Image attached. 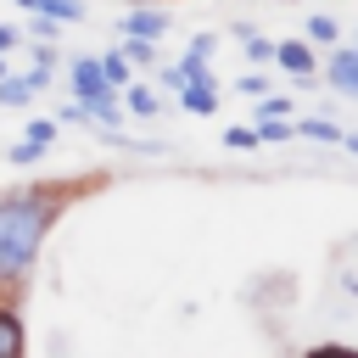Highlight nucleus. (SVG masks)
<instances>
[{"label":"nucleus","mask_w":358,"mask_h":358,"mask_svg":"<svg viewBox=\"0 0 358 358\" xmlns=\"http://www.w3.org/2000/svg\"><path fill=\"white\" fill-rule=\"evenodd\" d=\"M62 207H67L62 190H28L22 185V190L0 196V291H17L34 274V263L45 252V235L56 229Z\"/></svg>","instance_id":"1"},{"label":"nucleus","mask_w":358,"mask_h":358,"mask_svg":"<svg viewBox=\"0 0 358 358\" xmlns=\"http://www.w3.org/2000/svg\"><path fill=\"white\" fill-rule=\"evenodd\" d=\"M45 90H50V78L34 73V67H28V73H11V67L0 73V106H6V112H28Z\"/></svg>","instance_id":"2"},{"label":"nucleus","mask_w":358,"mask_h":358,"mask_svg":"<svg viewBox=\"0 0 358 358\" xmlns=\"http://www.w3.org/2000/svg\"><path fill=\"white\" fill-rule=\"evenodd\" d=\"M319 78H324L336 95L358 101V50H352V45H347V50H341V45H330V56L319 62Z\"/></svg>","instance_id":"3"},{"label":"nucleus","mask_w":358,"mask_h":358,"mask_svg":"<svg viewBox=\"0 0 358 358\" xmlns=\"http://www.w3.org/2000/svg\"><path fill=\"white\" fill-rule=\"evenodd\" d=\"M173 28V17L157 6V0H140V6H129L123 17H117V34H134V39H162Z\"/></svg>","instance_id":"4"},{"label":"nucleus","mask_w":358,"mask_h":358,"mask_svg":"<svg viewBox=\"0 0 358 358\" xmlns=\"http://www.w3.org/2000/svg\"><path fill=\"white\" fill-rule=\"evenodd\" d=\"M173 101L190 112V117H218V73H201V78H185L179 90H173Z\"/></svg>","instance_id":"5"},{"label":"nucleus","mask_w":358,"mask_h":358,"mask_svg":"<svg viewBox=\"0 0 358 358\" xmlns=\"http://www.w3.org/2000/svg\"><path fill=\"white\" fill-rule=\"evenodd\" d=\"M274 67L291 78H319V50L296 34V39H274Z\"/></svg>","instance_id":"6"},{"label":"nucleus","mask_w":358,"mask_h":358,"mask_svg":"<svg viewBox=\"0 0 358 358\" xmlns=\"http://www.w3.org/2000/svg\"><path fill=\"white\" fill-rule=\"evenodd\" d=\"M117 101H123V117H162V90L157 84H145V78H129L123 90H117Z\"/></svg>","instance_id":"7"},{"label":"nucleus","mask_w":358,"mask_h":358,"mask_svg":"<svg viewBox=\"0 0 358 358\" xmlns=\"http://www.w3.org/2000/svg\"><path fill=\"white\" fill-rule=\"evenodd\" d=\"M341 134H347V129H341L336 117H324V112H308V117H296V123H291V140H308L313 151L341 145Z\"/></svg>","instance_id":"8"},{"label":"nucleus","mask_w":358,"mask_h":358,"mask_svg":"<svg viewBox=\"0 0 358 358\" xmlns=\"http://www.w3.org/2000/svg\"><path fill=\"white\" fill-rule=\"evenodd\" d=\"M22 347H28V330H22L17 308H11V302H0V358H17Z\"/></svg>","instance_id":"9"},{"label":"nucleus","mask_w":358,"mask_h":358,"mask_svg":"<svg viewBox=\"0 0 358 358\" xmlns=\"http://www.w3.org/2000/svg\"><path fill=\"white\" fill-rule=\"evenodd\" d=\"M302 39H308V45H319V50H330V45H341V22H336V17H324V11H308Z\"/></svg>","instance_id":"10"},{"label":"nucleus","mask_w":358,"mask_h":358,"mask_svg":"<svg viewBox=\"0 0 358 358\" xmlns=\"http://www.w3.org/2000/svg\"><path fill=\"white\" fill-rule=\"evenodd\" d=\"M28 11H45V17H56V22H67V28H78V22H90V6H84V0H34Z\"/></svg>","instance_id":"11"},{"label":"nucleus","mask_w":358,"mask_h":358,"mask_svg":"<svg viewBox=\"0 0 358 358\" xmlns=\"http://www.w3.org/2000/svg\"><path fill=\"white\" fill-rule=\"evenodd\" d=\"M123 56H129V67H140V73H151L157 67V39H134V34H123V45H117Z\"/></svg>","instance_id":"12"},{"label":"nucleus","mask_w":358,"mask_h":358,"mask_svg":"<svg viewBox=\"0 0 358 358\" xmlns=\"http://www.w3.org/2000/svg\"><path fill=\"white\" fill-rule=\"evenodd\" d=\"M95 62H101V73H106V84H117V90H123V84L134 78V67H129V56H123V50H101Z\"/></svg>","instance_id":"13"},{"label":"nucleus","mask_w":358,"mask_h":358,"mask_svg":"<svg viewBox=\"0 0 358 358\" xmlns=\"http://www.w3.org/2000/svg\"><path fill=\"white\" fill-rule=\"evenodd\" d=\"M257 129V145H285L291 140V117H252Z\"/></svg>","instance_id":"14"},{"label":"nucleus","mask_w":358,"mask_h":358,"mask_svg":"<svg viewBox=\"0 0 358 358\" xmlns=\"http://www.w3.org/2000/svg\"><path fill=\"white\" fill-rule=\"evenodd\" d=\"M45 151H50V145H39V140L22 134L17 145H6V162H11V168H34V162H45Z\"/></svg>","instance_id":"15"},{"label":"nucleus","mask_w":358,"mask_h":358,"mask_svg":"<svg viewBox=\"0 0 358 358\" xmlns=\"http://www.w3.org/2000/svg\"><path fill=\"white\" fill-rule=\"evenodd\" d=\"M241 45H246V62H252V67H274V39H268V34H257V28H252Z\"/></svg>","instance_id":"16"},{"label":"nucleus","mask_w":358,"mask_h":358,"mask_svg":"<svg viewBox=\"0 0 358 358\" xmlns=\"http://www.w3.org/2000/svg\"><path fill=\"white\" fill-rule=\"evenodd\" d=\"M62 28H67V22H56V17H45V11H28L22 39H62Z\"/></svg>","instance_id":"17"},{"label":"nucleus","mask_w":358,"mask_h":358,"mask_svg":"<svg viewBox=\"0 0 358 358\" xmlns=\"http://www.w3.org/2000/svg\"><path fill=\"white\" fill-rule=\"evenodd\" d=\"M224 151H257V129L252 123H229L224 129Z\"/></svg>","instance_id":"18"},{"label":"nucleus","mask_w":358,"mask_h":358,"mask_svg":"<svg viewBox=\"0 0 358 358\" xmlns=\"http://www.w3.org/2000/svg\"><path fill=\"white\" fill-rule=\"evenodd\" d=\"M28 140H39V145H56V134H62V123L56 117H28V129H22Z\"/></svg>","instance_id":"19"},{"label":"nucleus","mask_w":358,"mask_h":358,"mask_svg":"<svg viewBox=\"0 0 358 358\" xmlns=\"http://www.w3.org/2000/svg\"><path fill=\"white\" fill-rule=\"evenodd\" d=\"M218 45H224V39H218L213 28H201V34H190V56H201V62H213V56H218Z\"/></svg>","instance_id":"20"},{"label":"nucleus","mask_w":358,"mask_h":358,"mask_svg":"<svg viewBox=\"0 0 358 358\" xmlns=\"http://www.w3.org/2000/svg\"><path fill=\"white\" fill-rule=\"evenodd\" d=\"M235 90H241V95H252V101H257V95H263V90H268V78H263V73H257V67H252V73H241V78H235Z\"/></svg>","instance_id":"21"},{"label":"nucleus","mask_w":358,"mask_h":358,"mask_svg":"<svg viewBox=\"0 0 358 358\" xmlns=\"http://www.w3.org/2000/svg\"><path fill=\"white\" fill-rule=\"evenodd\" d=\"M17 45H22V28H11V22H0V56H6V50H17Z\"/></svg>","instance_id":"22"},{"label":"nucleus","mask_w":358,"mask_h":358,"mask_svg":"<svg viewBox=\"0 0 358 358\" xmlns=\"http://www.w3.org/2000/svg\"><path fill=\"white\" fill-rule=\"evenodd\" d=\"M313 352H330V358H352V347H347V341H319Z\"/></svg>","instance_id":"23"},{"label":"nucleus","mask_w":358,"mask_h":358,"mask_svg":"<svg viewBox=\"0 0 358 358\" xmlns=\"http://www.w3.org/2000/svg\"><path fill=\"white\" fill-rule=\"evenodd\" d=\"M341 145H347V151H352V157H358V134H341Z\"/></svg>","instance_id":"24"},{"label":"nucleus","mask_w":358,"mask_h":358,"mask_svg":"<svg viewBox=\"0 0 358 358\" xmlns=\"http://www.w3.org/2000/svg\"><path fill=\"white\" fill-rule=\"evenodd\" d=\"M11 6H22V11H28V6H34V0H11Z\"/></svg>","instance_id":"25"},{"label":"nucleus","mask_w":358,"mask_h":358,"mask_svg":"<svg viewBox=\"0 0 358 358\" xmlns=\"http://www.w3.org/2000/svg\"><path fill=\"white\" fill-rule=\"evenodd\" d=\"M6 67H11V62H6V56H0V73H6Z\"/></svg>","instance_id":"26"},{"label":"nucleus","mask_w":358,"mask_h":358,"mask_svg":"<svg viewBox=\"0 0 358 358\" xmlns=\"http://www.w3.org/2000/svg\"><path fill=\"white\" fill-rule=\"evenodd\" d=\"M352 50H358V39H352Z\"/></svg>","instance_id":"27"},{"label":"nucleus","mask_w":358,"mask_h":358,"mask_svg":"<svg viewBox=\"0 0 358 358\" xmlns=\"http://www.w3.org/2000/svg\"><path fill=\"white\" fill-rule=\"evenodd\" d=\"M129 6H140V0H129Z\"/></svg>","instance_id":"28"}]
</instances>
